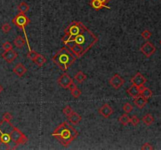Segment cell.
Instances as JSON below:
<instances>
[{
  "label": "cell",
  "instance_id": "12",
  "mask_svg": "<svg viewBox=\"0 0 161 150\" xmlns=\"http://www.w3.org/2000/svg\"><path fill=\"white\" fill-rule=\"evenodd\" d=\"M127 94L130 95L131 97H132L133 99L134 98H137L139 95H141V90H140L139 87L134 85V84H132V85L127 90Z\"/></svg>",
  "mask_w": 161,
  "mask_h": 150
},
{
  "label": "cell",
  "instance_id": "22",
  "mask_svg": "<svg viewBox=\"0 0 161 150\" xmlns=\"http://www.w3.org/2000/svg\"><path fill=\"white\" fill-rule=\"evenodd\" d=\"M130 120H131V117L127 115V114H123L119 117V121H120L123 126H127L129 123H130Z\"/></svg>",
  "mask_w": 161,
  "mask_h": 150
},
{
  "label": "cell",
  "instance_id": "2",
  "mask_svg": "<svg viewBox=\"0 0 161 150\" xmlns=\"http://www.w3.org/2000/svg\"><path fill=\"white\" fill-rule=\"evenodd\" d=\"M52 136L55 138L64 147H67L79 136V132L73 127L72 125L65 121L58 126L52 133Z\"/></svg>",
  "mask_w": 161,
  "mask_h": 150
},
{
  "label": "cell",
  "instance_id": "30",
  "mask_svg": "<svg viewBox=\"0 0 161 150\" xmlns=\"http://www.w3.org/2000/svg\"><path fill=\"white\" fill-rule=\"evenodd\" d=\"M63 114H64V115H65V116L66 117H69V115H70V114H72V107L71 106H65V107L64 108V109H63Z\"/></svg>",
  "mask_w": 161,
  "mask_h": 150
},
{
  "label": "cell",
  "instance_id": "18",
  "mask_svg": "<svg viewBox=\"0 0 161 150\" xmlns=\"http://www.w3.org/2000/svg\"><path fill=\"white\" fill-rule=\"evenodd\" d=\"M33 62H34L35 64H36L37 66L42 67V66H43V65L46 63V62H47V59H46L45 56H43V55L38 54L36 57L35 58V60H33Z\"/></svg>",
  "mask_w": 161,
  "mask_h": 150
},
{
  "label": "cell",
  "instance_id": "29",
  "mask_svg": "<svg viewBox=\"0 0 161 150\" xmlns=\"http://www.w3.org/2000/svg\"><path fill=\"white\" fill-rule=\"evenodd\" d=\"M12 119H13V116H12V114H11L10 113H9V112L5 113V114H3V116H2V120L7 121V122H10Z\"/></svg>",
  "mask_w": 161,
  "mask_h": 150
},
{
  "label": "cell",
  "instance_id": "35",
  "mask_svg": "<svg viewBox=\"0 0 161 150\" xmlns=\"http://www.w3.org/2000/svg\"><path fill=\"white\" fill-rule=\"evenodd\" d=\"M2 91H3V87L0 84V93H2Z\"/></svg>",
  "mask_w": 161,
  "mask_h": 150
},
{
  "label": "cell",
  "instance_id": "21",
  "mask_svg": "<svg viewBox=\"0 0 161 150\" xmlns=\"http://www.w3.org/2000/svg\"><path fill=\"white\" fill-rule=\"evenodd\" d=\"M74 78H75V80L78 83L81 84L86 79V75L85 74H83V71H79V72L75 75Z\"/></svg>",
  "mask_w": 161,
  "mask_h": 150
},
{
  "label": "cell",
  "instance_id": "5",
  "mask_svg": "<svg viewBox=\"0 0 161 150\" xmlns=\"http://www.w3.org/2000/svg\"><path fill=\"white\" fill-rule=\"evenodd\" d=\"M9 133L10 135L11 142H13L16 146H20V145H24L28 142V137L16 127L13 126L11 131Z\"/></svg>",
  "mask_w": 161,
  "mask_h": 150
},
{
  "label": "cell",
  "instance_id": "17",
  "mask_svg": "<svg viewBox=\"0 0 161 150\" xmlns=\"http://www.w3.org/2000/svg\"><path fill=\"white\" fill-rule=\"evenodd\" d=\"M140 90H141V95H142V97H144L145 99H150L152 95H153V92H152L149 88L144 87V86L140 87Z\"/></svg>",
  "mask_w": 161,
  "mask_h": 150
},
{
  "label": "cell",
  "instance_id": "36",
  "mask_svg": "<svg viewBox=\"0 0 161 150\" xmlns=\"http://www.w3.org/2000/svg\"><path fill=\"white\" fill-rule=\"evenodd\" d=\"M160 45H161V40H160Z\"/></svg>",
  "mask_w": 161,
  "mask_h": 150
},
{
  "label": "cell",
  "instance_id": "14",
  "mask_svg": "<svg viewBox=\"0 0 161 150\" xmlns=\"http://www.w3.org/2000/svg\"><path fill=\"white\" fill-rule=\"evenodd\" d=\"M148 103V99H145L144 97H142V95H139L137 98L134 99V104L137 106L138 109H142L145 106V105Z\"/></svg>",
  "mask_w": 161,
  "mask_h": 150
},
{
  "label": "cell",
  "instance_id": "27",
  "mask_svg": "<svg viewBox=\"0 0 161 150\" xmlns=\"http://www.w3.org/2000/svg\"><path fill=\"white\" fill-rule=\"evenodd\" d=\"M38 54L39 53H38V52H36L35 51H34V50H30V51L28 52V53L27 54V57H28L29 60H31L33 61V60H35V58L36 57Z\"/></svg>",
  "mask_w": 161,
  "mask_h": 150
},
{
  "label": "cell",
  "instance_id": "24",
  "mask_svg": "<svg viewBox=\"0 0 161 150\" xmlns=\"http://www.w3.org/2000/svg\"><path fill=\"white\" fill-rule=\"evenodd\" d=\"M70 91H71L72 95L73 98H75V99H78L82 94V92L77 88V86H75V88H72V89Z\"/></svg>",
  "mask_w": 161,
  "mask_h": 150
},
{
  "label": "cell",
  "instance_id": "25",
  "mask_svg": "<svg viewBox=\"0 0 161 150\" xmlns=\"http://www.w3.org/2000/svg\"><path fill=\"white\" fill-rule=\"evenodd\" d=\"M133 106L132 105H131L129 103H126L123 106V111L126 113V114H129V113H131V112L133 111Z\"/></svg>",
  "mask_w": 161,
  "mask_h": 150
},
{
  "label": "cell",
  "instance_id": "33",
  "mask_svg": "<svg viewBox=\"0 0 161 150\" xmlns=\"http://www.w3.org/2000/svg\"><path fill=\"white\" fill-rule=\"evenodd\" d=\"M142 150H153L154 149V148H153V146L151 145L150 143H145L143 146H142Z\"/></svg>",
  "mask_w": 161,
  "mask_h": 150
},
{
  "label": "cell",
  "instance_id": "1",
  "mask_svg": "<svg viewBox=\"0 0 161 150\" xmlns=\"http://www.w3.org/2000/svg\"><path fill=\"white\" fill-rule=\"evenodd\" d=\"M98 41V38L82 22L74 20L64 29L62 42L77 58H80Z\"/></svg>",
  "mask_w": 161,
  "mask_h": 150
},
{
  "label": "cell",
  "instance_id": "26",
  "mask_svg": "<svg viewBox=\"0 0 161 150\" xmlns=\"http://www.w3.org/2000/svg\"><path fill=\"white\" fill-rule=\"evenodd\" d=\"M140 122V119L138 117H137L136 115H134V116H132L131 117V120H130V123L131 124H132V125L133 126H137L138 124H139Z\"/></svg>",
  "mask_w": 161,
  "mask_h": 150
},
{
  "label": "cell",
  "instance_id": "11",
  "mask_svg": "<svg viewBox=\"0 0 161 150\" xmlns=\"http://www.w3.org/2000/svg\"><path fill=\"white\" fill-rule=\"evenodd\" d=\"M98 112L99 114L105 118H109L113 114V109L111 107V106L105 103L102 106L100 107V109H98Z\"/></svg>",
  "mask_w": 161,
  "mask_h": 150
},
{
  "label": "cell",
  "instance_id": "32",
  "mask_svg": "<svg viewBox=\"0 0 161 150\" xmlns=\"http://www.w3.org/2000/svg\"><path fill=\"white\" fill-rule=\"evenodd\" d=\"M141 35H142V37L143 38V39L147 40V39H148L151 36H152V33H151L148 30H145L142 31Z\"/></svg>",
  "mask_w": 161,
  "mask_h": 150
},
{
  "label": "cell",
  "instance_id": "6",
  "mask_svg": "<svg viewBox=\"0 0 161 150\" xmlns=\"http://www.w3.org/2000/svg\"><path fill=\"white\" fill-rule=\"evenodd\" d=\"M72 82L73 81L72 79V77L67 73L62 74L58 79V84L64 89H69V86Z\"/></svg>",
  "mask_w": 161,
  "mask_h": 150
},
{
  "label": "cell",
  "instance_id": "8",
  "mask_svg": "<svg viewBox=\"0 0 161 150\" xmlns=\"http://www.w3.org/2000/svg\"><path fill=\"white\" fill-rule=\"evenodd\" d=\"M109 84L112 88H115L116 90H117L119 88H120L123 86V84H124V80L123 79L121 76H120L118 74H114V76H112V78L110 79Z\"/></svg>",
  "mask_w": 161,
  "mask_h": 150
},
{
  "label": "cell",
  "instance_id": "23",
  "mask_svg": "<svg viewBox=\"0 0 161 150\" xmlns=\"http://www.w3.org/2000/svg\"><path fill=\"white\" fill-rule=\"evenodd\" d=\"M18 10H19V13H27L28 10H29V6H28L25 2H21L18 6Z\"/></svg>",
  "mask_w": 161,
  "mask_h": 150
},
{
  "label": "cell",
  "instance_id": "19",
  "mask_svg": "<svg viewBox=\"0 0 161 150\" xmlns=\"http://www.w3.org/2000/svg\"><path fill=\"white\" fill-rule=\"evenodd\" d=\"M25 40L24 39V38L21 35L19 36H17L15 39H14V41H13V44L15 45V46L18 49H21L25 45Z\"/></svg>",
  "mask_w": 161,
  "mask_h": 150
},
{
  "label": "cell",
  "instance_id": "7",
  "mask_svg": "<svg viewBox=\"0 0 161 150\" xmlns=\"http://www.w3.org/2000/svg\"><path fill=\"white\" fill-rule=\"evenodd\" d=\"M141 52L144 54L146 57H150L151 56H153V54L156 52V47L154 46L153 43L149 42H146L144 43L141 47Z\"/></svg>",
  "mask_w": 161,
  "mask_h": 150
},
{
  "label": "cell",
  "instance_id": "9",
  "mask_svg": "<svg viewBox=\"0 0 161 150\" xmlns=\"http://www.w3.org/2000/svg\"><path fill=\"white\" fill-rule=\"evenodd\" d=\"M131 83H132V84H134V85L137 86V87L140 88V87H142V86H144V84L146 83V82H147V80H146L145 77L142 74L137 73L131 78Z\"/></svg>",
  "mask_w": 161,
  "mask_h": 150
},
{
  "label": "cell",
  "instance_id": "4",
  "mask_svg": "<svg viewBox=\"0 0 161 150\" xmlns=\"http://www.w3.org/2000/svg\"><path fill=\"white\" fill-rule=\"evenodd\" d=\"M12 22H13V24H14V25L17 26V28H19L20 29H22V30L24 31V34H25L26 42H27L28 47V49H29V51H30L31 49L30 45H29V42H28V36H27V34H26L25 33V30H24V28H25L26 26L28 25V24L31 23L29 18L25 15V13H19L13 20H12Z\"/></svg>",
  "mask_w": 161,
  "mask_h": 150
},
{
  "label": "cell",
  "instance_id": "28",
  "mask_svg": "<svg viewBox=\"0 0 161 150\" xmlns=\"http://www.w3.org/2000/svg\"><path fill=\"white\" fill-rule=\"evenodd\" d=\"M11 30V26L10 24H8V23H6V24H2V32L4 33V34H7Z\"/></svg>",
  "mask_w": 161,
  "mask_h": 150
},
{
  "label": "cell",
  "instance_id": "16",
  "mask_svg": "<svg viewBox=\"0 0 161 150\" xmlns=\"http://www.w3.org/2000/svg\"><path fill=\"white\" fill-rule=\"evenodd\" d=\"M90 6L92 8H94L96 10L102 9H110V7H107L105 4H103L99 0H90Z\"/></svg>",
  "mask_w": 161,
  "mask_h": 150
},
{
  "label": "cell",
  "instance_id": "15",
  "mask_svg": "<svg viewBox=\"0 0 161 150\" xmlns=\"http://www.w3.org/2000/svg\"><path fill=\"white\" fill-rule=\"evenodd\" d=\"M67 117H68V120H69V122L72 123V125H78L82 120V117L80 116V114H77L76 112L74 111H72V113Z\"/></svg>",
  "mask_w": 161,
  "mask_h": 150
},
{
  "label": "cell",
  "instance_id": "3",
  "mask_svg": "<svg viewBox=\"0 0 161 150\" xmlns=\"http://www.w3.org/2000/svg\"><path fill=\"white\" fill-rule=\"evenodd\" d=\"M77 59V57L65 46L58 50V52L52 57L53 62L64 72L68 71L69 67H71Z\"/></svg>",
  "mask_w": 161,
  "mask_h": 150
},
{
  "label": "cell",
  "instance_id": "10",
  "mask_svg": "<svg viewBox=\"0 0 161 150\" xmlns=\"http://www.w3.org/2000/svg\"><path fill=\"white\" fill-rule=\"evenodd\" d=\"M17 56H18L17 53L16 52V51H14L13 50L5 51L2 54V59H3L6 62L8 63H13V61L17 59Z\"/></svg>",
  "mask_w": 161,
  "mask_h": 150
},
{
  "label": "cell",
  "instance_id": "20",
  "mask_svg": "<svg viewBox=\"0 0 161 150\" xmlns=\"http://www.w3.org/2000/svg\"><path fill=\"white\" fill-rule=\"evenodd\" d=\"M142 120L145 125H146L147 126H149V125H152L153 123V121H154V117H153L152 114H146V115H145V116L142 117Z\"/></svg>",
  "mask_w": 161,
  "mask_h": 150
},
{
  "label": "cell",
  "instance_id": "31",
  "mask_svg": "<svg viewBox=\"0 0 161 150\" xmlns=\"http://www.w3.org/2000/svg\"><path fill=\"white\" fill-rule=\"evenodd\" d=\"M2 49H3L5 51L13 50V45H12L10 42H6L2 44Z\"/></svg>",
  "mask_w": 161,
  "mask_h": 150
},
{
  "label": "cell",
  "instance_id": "13",
  "mask_svg": "<svg viewBox=\"0 0 161 150\" xmlns=\"http://www.w3.org/2000/svg\"><path fill=\"white\" fill-rule=\"evenodd\" d=\"M27 68L24 67V65L19 63H17V65L15 66V67L13 69V72L17 76H18L19 77H21L24 74L27 72Z\"/></svg>",
  "mask_w": 161,
  "mask_h": 150
},
{
  "label": "cell",
  "instance_id": "34",
  "mask_svg": "<svg viewBox=\"0 0 161 150\" xmlns=\"http://www.w3.org/2000/svg\"><path fill=\"white\" fill-rule=\"evenodd\" d=\"M99 1H100V2H102V3H103V4H107V3H109V1L110 0H99Z\"/></svg>",
  "mask_w": 161,
  "mask_h": 150
}]
</instances>
